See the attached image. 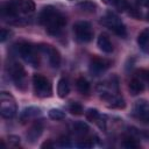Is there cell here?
Returning a JSON list of instances; mask_svg holds the SVG:
<instances>
[{
  "instance_id": "cell-25",
  "label": "cell",
  "mask_w": 149,
  "mask_h": 149,
  "mask_svg": "<svg viewBox=\"0 0 149 149\" xmlns=\"http://www.w3.org/2000/svg\"><path fill=\"white\" fill-rule=\"evenodd\" d=\"M78 146L81 147V148H90V147L93 146V142H92L91 139H84V140H81L80 143H78Z\"/></svg>"
},
{
  "instance_id": "cell-26",
  "label": "cell",
  "mask_w": 149,
  "mask_h": 149,
  "mask_svg": "<svg viewBox=\"0 0 149 149\" xmlns=\"http://www.w3.org/2000/svg\"><path fill=\"white\" fill-rule=\"evenodd\" d=\"M9 30H7V29H1V31H0V41L1 42H5L6 41V38L7 37H9Z\"/></svg>"
},
{
  "instance_id": "cell-27",
  "label": "cell",
  "mask_w": 149,
  "mask_h": 149,
  "mask_svg": "<svg viewBox=\"0 0 149 149\" xmlns=\"http://www.w3.org/2000/svg\"><path fill=\"white\" fill-rule=\"evenodd\" d=\"M58 143H59V146L61 147H68L70 143H69V139L68 137H65V136H63V137H61L59 140H58Z\"/></svg>"
},
{
  "instance_id": "cell-15",
  "label": "cell",
  "mask_w": 149,
  "mask_h": 149,
  "mask_svg": "<svg viewBox=\"0 0 149 149\" xmlns=\"http://www.w3.org/2000/svg\"><path fill=\"white\" fill-rule=\"evenodd\" d=\"M70 92V85H69V81L68 79L65 78H61L58 80V84H57V93L61 98H65Z\"/></svg>"
},
{
  "instance_id": "cell-9",
  "label": "cell",
  "mask_w": 149,
  "mask_h": 149,
  "mask_svg": "<svg viewBox=\"0 0 149 149\" xmlns=\"http://www.w3.org/2000/svg\"><path fill=\"white\" fill-rule=\"evenodd\" d=\"M133 115L143 123L149 125V102L146 100H139L133 108Z\"/></svg>"
},
{
  "instance_id": "cell-12",
  "label": "cell",
  "mask_w": 149,
  "mask_h": 149,
  "mask_svg": "<svg viewBox=\"0 0 149 149\" xmlns=\"http://www.w3.org/2000/svg\"><path fill=\"white\" fill-rule=\"evenodd\" d=\"M97 43H98L99 49H100V50H102L104 52L109 54V52H112V51H113V45H112V42L109 41V38H108V36H107V35L101 34V35L98 37Z\"/></svg>"
},
{
  "instance_id": "cell-3",
  "label": "cell",
  "mask_w": 149,
  "mask_h": 149,
  "mask_svg": "<svg viewBox=\"0 0 149 149\" xmlns=\"http://www.w3.org/2000/svg\"><path fill=\"white\" fill-rule=\"evenodd\" d=\"M17 107L14 97L8 92H1L0 94V114L2 118L10 119L16 114Z\"/></svg>"
},
{
  "instance_id": "cell-19",
  "label": "cell",
  "mask_w": 149,
  "mask_h": 149,
  "mask_svg": "<svg viewBox=\"0 0 149 149\" xmlns=\"http://www.w3.org/2000/svg\"><path fill=\"white\" fill-rule=\"evenodd\" d=\"M72 128H73V132L77 135H80V136H84V135H86L88 133V126L85 122H81V121L74 122Z\"/></svg>"
},
{
  "instance_id": "cell-17",
  "label": "cell",
  "mask_w": 149,
  "mask_h": 149,
  "mask_svg": "<svg viewBox=\"0 0 149 149\" xmlns=\"http://www.w3.org/2000/svg\"><path fill=\"white\" fill-rule=\"evenodd\" d=\"M41 114V109L37 108V107H28L26 109H23L22 114H21V119L22 120H28V119H31V118H35L37 115Z\"/></svg>"
},
{
  "instance_id": "cell-31",
  "label": "cell",
  "mask_w": 149,
  "mask_h": 149,
  "mask_svg": "<svg viewBox=\"0 0 149 149\" xmlns=\"http://www.w3.org/2000/svg\"><path fill=\"white\" fill-rule=\"evenodd\" d=\"M50 148V147H52V143L51 142H44L43 144H42V148Z\"/></svg>"
},
{
  "instance_id": "cell-1",
  "label": "cell",
  "mask_w": 149,
  "mask_h": 149,
  "mask_svg": "<svg viewBox=\"0 0 149 149\" xmlns=\"http://www.w3.org/2000/svg\"><path fill=\"white\" fill-rule=\"evenodd\" d=\"M40 23L50 35H57L66 23L65 16L52 6H47L40 14Z\"/></svg>"
},
{
  "instance_id": "cell-32",
  "label": "cell",
  "mask_w": 149,
  "mask_h": 149,
  "mask_svg": "<svg viewBox=\"0 0 149 149\" xmlns=\"http://www.w3.org/2000/svg\"><path fill=\"white\" fill-rule=\"evenodd\" d=\"M143 73H144V74H143V77H144V78H146V80L149 83V70H148V71H143Z\"/></svg>"
},
{
  "instance_id": "cell-21",
  "label": "cell",
  "mask_w": 149,
  "mask_h": 149,
  "mask_svg": "<svg viewBox=\"0 0 149 149\" xmlns=\"http://www.w3.org/2000/svg\"><path fill=\"white\" fill-rule=\"evenodd\" d=\"M122 144H123V147H126L128 149H136L140 147V143L132 136H126L122 141Z\"/></svg>"
},
{
  "instance_id": "cell-30",
  "label": "cell",
  "mask_w": 149,
  "mask_h": 149,
  "mask_svg": "<svg viewBox=\"0 0 149 149\" xmlns=\"http://www.w3.org/2000/svg\"><path fill=\"white\" fill-rule=\"evenodd\" d=\"M118 1H119V0H102L104 3H106V5H108V6H114V7L116 6Z\"/></svg>"
},
{
  "instance_id": "cell-13",
  "label": "cell",
  "mask_w": 149,
  "mask_h": 149,
  "mask_svg": "<svg viewBox=\"0 0 149 149\" xmlns=\"http://www.w3.org/2000/svg\"><path fill=\"white\" fill-rule=\"evenodd\" d=\"M42 130H43L42 123L38 122V121H36V122L30 127V129H29L28 133H27L28 140H30L31 142H34L35 140H37V139L40 137V135L42 134Z\"/></svg>"
},
{
  "instance_id": "cell-28",
  "label": "cell",
  "mask_w": 149,
  "mask_h": 149,
  "mask_svg": "<svg viewBox=\"0 0 149 149\" xmlns=\"http://www.w3.org/2000/svg\"><path fill=\"white\" fill-rule=\"evenodd\" d=\"M9 142H10L12 146L15 147V146H17V144L20 143V139H19L17 136H13V135H12V136H9Z\"/></svg>"
},
{
  "instance_id": "cell-14",
  "label": "cell",
  "mask_w": 149,
  "mask_h": 149,
  "mask_svg": "<svg viewBox=\"0 0 149 149\" xmlns=\"http://www.w3.org/2000/svg\"><path fill=\"white\" fill-rule=\"evenodd\" d=\"M137 43L143 51L149 52V28H147L140 33V35L137 37Z\"/></svg>"
},
{
  "instance_id": "cell-20",
  "label": "cell",
  "mask_w": 149,
  "mask_h": 149,
  "mask_svg": "<svg viewBox=\"0 0 149 149\" xmlns=\"http://www.w3.org/2000/svg\"><path fill=\"white\" fill-rule=\"evenodd\" d=\"M81 10H85V12H88V13H94L95 12V8H97V5L90 0H86V1H83V2H79L77 5Z\"/></svg>"
},
{
  "instance_id": "cell-23",
  "label": "cell",
  "mask_w": 149,
  "mask_h": 149,
  "mask_svg": "<svg viewBox=\"0 0 149 149\" xmlns=\"http://www.w3.org/2000/svg\"><path fill=\"white\" fill-rule=\"evenodd\" d=\"M69 111L71 114H74V115H80L83 114V106L79 104V102H71L69 105Z\"/></svg>"
},
{
  "instance_id": "cell-7",
  "label": "cell",
  "mask_w": 149,
  "mask_h": 149,
  "mask_svg": "<svg viewBox=\"0 0 149 149\" xmlns=\"http://www.w3.org/2000/svg\"><path fill=\"white\" fill-rule=\"evenodd\" d=\"M9 72H10V76H12V79L14 80L15 85L21 88V90H24L26 87V83H27V74H26V71L23 69V66L16 62L12 63L10 64V68H9Z\"/></svg>"
},
{
  "instance_id": "cell-4",
  "label": "cell",
  "mask_w": 149,
  "mask_h": 149,
  "mask_svg": "<svg viewBox=\"0 0 149 149\" xmlns=\"http://www.w3.org/2000/svg\"><path fill=\"white\" fill-rule=\"evenodd\" d=\"M33 86H34V92L37 97L40 98H47L51 95L52 87L50 81L42 74H34L33 76Z\"/></svg>"
},
{
  "instance_id": "cell-24",
  "label": "cell",
  "mask_w": 149,
  "mask_h": 149,
  "mask_svg": "<svg viewBox=\"0 0 149 149\" xmlns=\"http://www.w3.org/2000/svg\"><path fill=\"white\" fill-rule=\"evenodd\" d=\"M49 118L52 119V120H63L65 118V114H64L63 111L54 108V109L49 111Z\"/></svg>"
},
{
  "instance_id": "cell-5",
  "label": "cell",
  "mask_w": 149,
  "mask_h": 149,
  "mask_svg": "<svg viewBox=\"0 0 149 149\" xmlns=\"http://www.w3.org/2000/svg\"><path fill=\"white\" fill-rule=\"evenodd\" d=\"M100 23L102 26L109 28L111 30H113L119 36H125L126 35V27H125V24L119 19V16H116L114 13H107L105 16L101 17Z\"/></svg>"
},
{
  "instance_id": "cell-18",
  "label": "cell",
  "mask_w": 149,
  "mask_h": 149,
  "mask_svg": "<svg viewBox=\"0 0 149 149\" xmlns=\"http://www.w3.org/2000/svg\"><path fill=\"white\" fill-rule=\"evenodd\" d=\"M76 86H77V90L81 93V94H87L90 92V84L88 81L83 78V77H79L76 81Z\"/></svg>"
},
{
  "instance_id": "cell-8",
  "label": "cell",
  "mask_w": 149,
  "mask_h": 149,
  "mask_svg": "<svg viewBox=\"0 0 149 149\" xmlns=\"http://www.w3.org/2000/svg\"><path fill=\"white\" fill-rule=\"evenodd\" d=\"M38 50L44 54L47 57H48V61L50 63V65L52 68H58L59 64H61V55L58 52V50L49 44H40L38 47Z\"/></svg>"
},
{
  "instance_id": "cell-10",
  "label": "cell",
  "mask_w": 149,
  "mask_h": 149,
  "mask_svg": "<svg viewBox=\"0 0 149 149\" xmlns=\"http://www.w3.org/2000/svg\"><path fill=\"white\" fill-rule=\"evenodd\" d=\"M109 64L111 63L108 61L94 56L90 61V71L92 73H94V76H98V74L102 73L105 70H107L108 66H109Z\"/></svg>"
},
{
  "instance_id": "cell-2",
  "label": "cell",
  "mask_w": 149,
  "mask_h": 149,
  "mask_svg": "<svg viewBox=\"0 0 149 149\" xmlns=\"http://www.w3.org/2000/svg\"><path fill=\"white\" fill-rule=\"evenodd\" d=\"M37 50H38V48L34 47L33 44H30L28 42H21L17 45V52L20 54V56L24 59V62H27L28 64H30L34 68L38 66V64H40Z\"/></svg>"
},
{
  "instance_id": "cell-29",
  "label": "cell",
  "mask_w": 149,
  "mask_h": 149,
  "mask_svg": "<svg viewBox=\"0 0 149 149\" xmlns=\"http://www.w3.org/2000/svg\"><path fill=\"white\" fill-rule=\"evenodd\" d=\"M136 3L142 7H149V0H136Z\"/></svg>"
},
{
  "instance_id": "cell-33",
  "label": "cell",
  "mask_w": 149,
  "mask_h": 149,
  "mask_svg": "<svg viewBox=\"0 0 149 149\" xmlns=\"http://www.w3.org/2000/svg\"><path fill=\"white\" fill-rule=\"evenodd\" d=\"M147 20H149V13L147 14Z\"/></svg>"
},
{
  "instance_id": "cell-16",
  "label": "cell",
  "mask_w": 149,
  "mask_h": 149,
  "mask_svg": "<svg viewBox=\"0 0 149 149\" xmlns=\"http://www.w3.org/2000/svg\"><path fill=\"white\" fill-rule=\"evenodd\" d=\"M144 90V85L143 83L137 79V78H134L130 80L129 83V92L133 94V95H137L139 93H141L142 91Z\"/></svg>"
},
{
  "instance_id": "cell-11",
  "label": "cell",
  "mask_w": 149,
  "mask_h": 149,
  "mask_svg": "<svg viewBox=\"0 0 149 149\" xmlns=\"http://www.w3.org/2000/svg\"><path fill=\"white\" fill-rule=\"evenodd\" d=\"M10 2L21 14H31L35 10V3L33 0H10Z\"/></svg>"
},
{
  "instance_id": "cell-22",
  "label": "cell",
  "mask_w": 149,
  "mask_h": 149,
  "mask_svg": "<svg viewBox=\"0 0 149 149\" xmlns=\"http://www.w3.org/2000/svg\"><path fill=\"white\" fill-rule=\"evenodd\" d=\"M86 115V119L91 122H98V120L101 118V115L99 114V112L95 109V108H90L87 109V112L85 113Z\"/></svg>"
},
{
  "instance_id": "cell-6",
  "label": "cell",
  "mask_w": 149,
  "mask_h": 149,
  "mask_svg": "<svg viewBox=\"0 0 149 149\" xmlns=\"http://www.w3.org/2000/svg\"><path fill=\"white\" fill-rule=\"evenodd\" d=\"M73 31L76 35V38L79 42H90L93 37V30L91 27V23L87 21H78L73 26Z\"/></svg>"
}]
</instances>
